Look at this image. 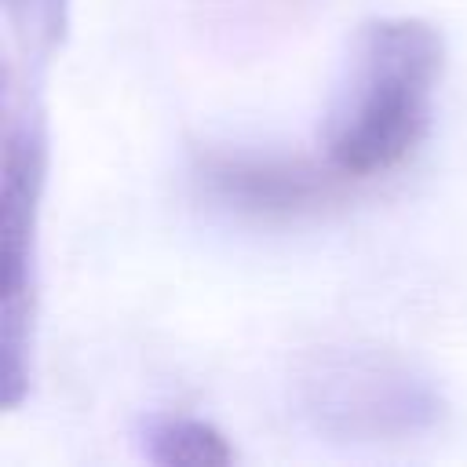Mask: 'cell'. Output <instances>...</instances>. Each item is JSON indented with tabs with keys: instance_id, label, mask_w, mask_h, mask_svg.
I'll return each mask as SVG.
<instances>
[{
	"instance_id": "1",
	"label": "cell",
	"mask_w": 467,
	"mask_h": 467,
	"mask_svg": "<svg viewBox=\"0 0 467 467\" xmlns=\"http://www.w3.org/2000/svg\"><path fill=\"white\" fill-rule=\"evenodd\" d=\"M292 390L310 427L336 441H401L445 416L438 383L387 347H314L296 361Z\"/></svg>"
},
{
	"instance_id": "2",
	"label": "cell",
	"mask_w": 467,
	"mask_h": 467,
	"mask_svg": "<svg viewBox=\"0 0 467 467\" xmlns=\"http://www.w3.org/2000/svg\"><path fill=\"white\" fill-rule=\"evenodd\" d=\"M47 171V139L40 120L7 124L0 186V401L18 409L29 394L33 343V230Z\"/></svg>"
},
{
	"instance_id": "3",
	"label": "cell",
	"mask_w": 467,
	"mask_h": 467,
	"mask_svg": "<svg viewBox=\"0 0 467 467\" xmlns=\"http://www.w3.org/2000/svg\"><path fill=\"white\" fill-rule=\"evenodd\" d=\"M197 182L212 201L237 215L299 219L343 201L350 179L332 161L314 164L303 157L204 153L197 161Z\"/></svg>"
},
{
	"instance_id": "4",
	"label": "cell",
	"mask_w": 467,
	"mask_h": 467,
	"mask_svg": "<svg viewBox=\"0 0 467 467\" xmlns=\"http://www.w3.org/2000/svg\"><path fill=\"white\" fill-rule=\"evenodd\" d=\"M431 91L405 77L358 69V106L332 131L328 161L347 179H372L409 161L427 135Z\"/></svg>"
},
{
	"instance_id": "5",
	"label": "cell",
	"mask_w": 467,
	"mask_h": 467,
	"mask_svg": "<svg viewBox=\"0 0 467 467\" xmlns=\"http://www.w3.org/2000/svg\"><path fill=\"white\" fill-rule=\"evenodd\" d=\"M358 69L434 88L445 69V36L423 18H372L358 33Z\"/></svg>"
},
{
	"instance_id": "6",
	"label": "cell",
	"mask_w": 467,
	"mask_h": 467,
	"mask_svg": "<svg viewBox=\"0 0 467 467\" xmlns=\"http://www.w3.org/2000/svg\"><path fill=\"white\" fill-rule=\"evenodd\" d=\"M146 445L161 467H223L237 456L226 434L201 420H164L150 431Z\"/></svg>"
},
{
	"instance_id": "7",
	"label": "cell",
	"mask_w": 467,
	"mask_h": 467,
	"mask_svg": "<svg viewBox=\"0 0 467 467\" xmlns=\"http://www.w3.org/2000/svg\"><path fill=\"white\" fill-rule=\"evenodd\" d=\"M33 18H36V33L44 51H55L66 44L69 33V0H36L33 4Z\"/></svg>"
}]
</instances>
